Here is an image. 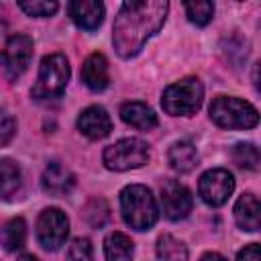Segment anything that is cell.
I'll return each mask as SVG.
<instances>
[{"mask_svg":"<svg viewBox=\"0 0 261 261\" xmlns=\"http://www.w3.org/2000/svg\"><path fill=\"white\" fill-rule=\"evenodd\" d=\"M169 2L165 0H128L120 6L114 27H112V45L118 57H135L145 43L159 33L167 18Z\"/></svg>","mask_w":261,"mask_h":261,"instance_id":"cell-1","label":"cell"},{"mask_svg":"<svg viewBox=\"0 0 261 261\" xmlns=\"http://www.w3.org/2000/svg\"><path fill=\"white\" fill-rule=\"evenodd\" d=\"M120 214L122 220L135 230H149L159 216L153 192L147 186L130 184L120 192Z\"/></svg>","mask_w":261,"mask_h":261,"instance_id":"cell-2","label":"cell"},{"mask_svg":"<svg viewBox=\"0 0 261 261\" xmlns=\"http://www.w3.org/2000/svg\"><path fill=\"white\" fill-rule=\"evenodd\" d=\"M204 98V86L198 77H184L163 90L161 106L171 116H192L200 110Z\"/></svg>","mask_w":261,"mask_h":261,"instance_id":"cell-3","label":"cell"},{"mask_svg":"<svg viewBox=\"0 0 261 261\" xmlns=\"http://www.w3.org/2000/svg\"><path fill=\"white\" fill-rule=\"evenodd\" d=\"M67 82H69V63H67L65 55L51 53V55L43 57L41 67H39V75H37V82H35L31 94L37 100L61 98Z\"/></svg>","mask_w":261,"mask_h":261,"instance_id":"cell-4","label":"cell"},{"mask_svg":"<svg viewBox=\"0 0 261 261\" xmlns=\"http://www.w3.org/2000/svg\"><path fill=\"white\" fill-rule=\"evenodd\" d=\"M210 120L222 128H253L259 122V112L241 98L216 96L210 104Z\"/></svg>","mask_w":261,"mask_h":261,"instance_id":"cell-5","label":"cell"},{"mask_svg":"<svg viewBox=\"0 0 261 261\" xmlns=\"http://www.w3.org/2000/svg\"><path fill=\"white\" fill-rule=\"evenodd\" d=\"M102 161L110 171H128L139 169L149 161V145L143 139L126 137L106 147Z\"/></svg>","mask_w":261,"mask_h":261,"instance_id":"cell-6","label":"cell"},{"mask_svg":"<svg viewBox=\"0 0 261 261\" xmlns=\"http://www.w3.org/2000/svg\"><path fill=\"white\" fill-rule=\"evenodd\" d=\"M69 234V220L59 208H45L37 218V239L43 249L57 251Z\"/></svg>","mask_w":261,"mask_h":261,"instance_id":"cell-7","label":"cell"},{"mask_svg":"<svg viewBox=\"0 0 261 261\" xmlns=\"http://www.w3.org/2000/svg\"><path fill=\"white\" fill-rule=\"evenodd\" d=\"M232 190H234V177L228 169H222V167L204 171L198 184L200 198L212 208L222 206L232 194Z\"/></svg>","mask_w":261,"mask_h":261,"instance_id":"cell-8","label":"cell"},{"mask_svg":"<svg viewBox=\"0 0 261 261\" xmlns=\"http://www.w3.org/2000/svg\"><path fill=\"white\" fill-rule=\"evenodd\" d=\"M31 57H33V39L27 37V35H12L6 45H4V51L0 55V61H2V69L4 73L10 77V80H16L20 77L29 63H31Z\"/></svg>","mask_w":261,"mask_h":261,"instance_id":"cell-9","label":"cell"},{"mask_svg":"<svg viewBox=\"0 0 261 261\" xmlns=\"http://www.w3.org/2000/svg\"><path fill=\"white\" fill-rule=\"evenodd\" d=\"M192 194L184 184L177 179H167L161 184V208L169 220H184L192 212Z\"/></svg>","mask_w":261,"mask_h":261,"instance_id":"cell-10","label":"cell"},{"mask_svg":"<svg viewBox=\"0 0 261 261\" xmlns=\"http://www.w3.org/2000/svg\"><path fill=\"white\" fill-rule=\"evenodd\" d=\"M77 130L92 139V141H100L104 137L110 135L112 130V120H110V114L106 112V108L94 104V106H88L80 112L77 116Z\"/></svg>","mask_w":261,"mask_h":261,"instance_id":"cell-11","label":"cell"},{"mask_svg":"<svg viewBox=\"0 0 261 261\" xmlns=\"http://www.w3.org/2000/svg\"><path fill=\"white\" fill-rule=\"evenodd\" d=\"M67 12L71 20L84 29V31H94L102 24L104 20V4L98 0H77L67 4Z\"/></svg>","mask_w":261,"mask_h":261,"instance_id":"cell-12","label":"cell"},{"mask_svg":"<svg viewBox=\"0 0 261 261\" xmlns=\"http://www.w3.org/2000/svg\"><path fill=\"white\" fill-rule=\"evenodd\" d=\"M82 82L92 92H102L110 82V69L108 59L102 53H92L86 57L82 65Z\"/></svg>","mask_w":261,"mask_h":261,"instance_id":"cell-13","label":"cell"},{"mask_svg":"<svg viewBox=\"0 0 261 261\" xmlns=\"http://www.w3.org/2000/svg\"><path fill=\"white\" fill-rule=\"evenodd\" d=\"M75 184V177L73 173L59 161H51L45 171H43V177H41V186L47 194L51 196H63L67 194Z\"/></svg>","mask_w":261,"mask_h":261,"instance_id":"cell-14","label":"cell"},{"mask_svg":"<svg viewBox=\"0 0 261 261\" xmlns=\"http://www.w3.org/2000/svg\"><path fill=\"white\" fill-rule=\"evenodd\" d=\"M120 118L139 130H151L157 126V114L145 102H126L120 106Z\"/></svg>","mask_w":261,"mask_h":261,"instance_id":"cell-15","label":"cell"},{"mask_svg":"<svg viewBox=\"0 0 261 261\" xmlns=\"http://www.w3.org/2000/svg\"><path fill=\"white\" fill-rule=\"evenodd\" d=\"M169 167L177 173H190L198 165V151L192 141H175L167 151Z\"/></svg>","mask_w":261,"mask_h":261,"instance_id":"cell-16","label":"cell"},{"mask_svg":"<svg viewBox=\"0 0 261 261\" xmlns=\"http://www.w3.org/2000/svg\"><path fill=\"white\" fill-rule=\"evenodd\" d=\"M259 200L255 194L247 192L243 194L237 204H234V220L237 224L243 228V230H249V232H255L259 230V224H261V218H259Z\"/></svg>","mask_w":261,"mask_h":261,"instance_id":"cell-17","label":"cell"},{"mask_svg":"<svg viewBox=\"0 0 261 261\" xmlns=\"http://www.w3.org/2000/svg\"><path fill=\"white\" fill-rule=\"evenodd\" d=\"M22 188V171L16 161L4 157L0 159V198L10 200Z\"/></svg>","mask_w":261,"mask_h":261,"instance_id":"cell-18","label":"cell"},{"mask_svg":"<svg viewBox=\"0 0 261 261\" xmlns=\"http://www.w3.org/2000/svg\"><path fill=\"white\" fill-rule=\"evenodd\" d=\"M133 255H135V245L130 237H126L124 232L114 230L104 239L106 261H133Z\"/></svg>","mask_w":261,"mask_h":261,"instance_id":"cell-19","label":"cell"},{"mask_svg":"<svg viewBox=\"0 0 261 261\" xmlns=\"http://www.w3.org/2000/svg\"><path fill=\"white\" fill-rule=\"evenodd\" d=\"M24 241H27V222L20 216L10 218L8 222H4V226L0 228V245L6 251L22 249Z\"/></svg>","mask_w":261,"mask_h":261,"instance_id":"cell-20","label":"cell"},{"mask_svg":"<svg viewBox=\"0 0 261 261\" xmlns=\"http://www.w3.org/2000/svg\"><path fill=\"white\" fill-rule=\"evenodd\" d=\"M155 253L159 261H188V247L171 234H161L157 239Z\"/></svg>","mask_w":261,"mask_h":261,"instance_id":"cell-21","label":"cell"},{"mask_svg":"<svg viewBox=\"0 0 261 261\" xmlns=\"http://www.w3.org/2000/svg\"><path fill=\"white\" fill-rule=\"evenodd\" d=\"M84 218L90 226L94 228H102L106 224V220L110 218V208L106 204V200L102 198H92L86 206H84Z\"/></svg>","mask_w":261,"mask_h":261,"instance_id":"cell-22","label":"cell"},{"mask_svg":"<svg viewBox=\"0 0 261 261\" xmlns=\"http://www.w3.org/2000/svg\"><path fill=\"white\" fill-rule=\"evenodd\" d=\"M232 161L243 169L259 167V149L253 143H237L232 147Z\"/></svg>","mask_w":261,"mask_h":261,"instance_id":"cell-23","label":"cell"},{"mask_svg":"<svg viewBox=\"0 0 261 261\" xmlns=\"http://www.w3.org/2000/svg\"><path fill=\"white\" fill-rule=\"evenodd\" d=\"M184 8H186V14H188L190 22H194L198 27L208 24L212 20V16H214V4L206 2V0H202V2H186Z\"/></svg>","mask_w":261,"mask_h":261,"instance_id":"cell-24","label":"cell"},{"mask_svg":"<svg viewBox=\"0 0 261 261\" xmlns=\"http://www.w3.org/2000/svg\"><path fill=\"white\" fill-rule=\"evenodd\" d=\"M65 261H94V249H92L90 239L86 237L73 239L71 245L67 247Z\"/></svg>","mask_w":261,"mask_h":261,"instance_id":"cell-25","label":"cell"},{"mask_svg":"<svg viewBox=\"0 0 261 261\" xmlns=\"http://www.w3.org/2000/svg\"><path fill=\"white\" fill-rule=\"evenodd\" d=\"M18 8L29 16H51L57 12L59 4L55 0H33V2H18Z\"/></svg>","mask_w":261,"mask_h":261,"instance_id":"cell-26","label":"cell"},{"mask_svg":"<svg viewBox=\"0 0 261 261\" xmlns=\"http://www.w3.org/2000/svg\"><path fill=\"white\" fill-rule=\"evenodd\" d=\"M14 133H16V120L8 112L2 110L0 112V147L8 145L10 139L14 137Z\"/></svg>","mask_w":261,"mask_h":261,"instance_id":"cell-27","label":"cell"},{"mask_svg":"<svg viewBox=\"0 0 261 261\" xmlns=\"http://www.w3.org/2000/svg\"><path fill=\"white\" fill-rule=\"evenodd\" d=\"M237 261H261L259 245H257V243H251V245H247L245 249H241L239 255H237Z\"/></svg>","mask_w":261,"mask_h":261,"instance_id":"cell-28","label":"cell"},{"mask_svg":"<svg viewBox=\"0 0 261 261\" xmlns=\"http://www.w3.org/2000/svg\"><path fill=\"white\" fill-rule=\"evenodd\" d=\"M200 261H226V257H222L220 253H206L200 257Z\"/></svg>","mask_w":261,"mask_h":261,"instance_id":"cell-29","label":"cell"},{"mask_svg":"<svg viewBox=\"0 0 261 261\" xmlns=\"http://www.w3.org/2000/svg\"><path fill=\"white\" fill-rule=\"evenodd\" d=\"M16 261H39L37 257H33V255H22V257H18Z\"/></svg>","mask_w":261,"mask_h":261,"instance_id":"cell-30","label":"cell"}]
</instances>
